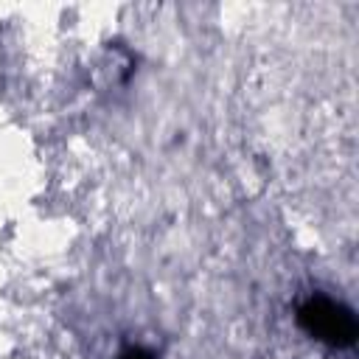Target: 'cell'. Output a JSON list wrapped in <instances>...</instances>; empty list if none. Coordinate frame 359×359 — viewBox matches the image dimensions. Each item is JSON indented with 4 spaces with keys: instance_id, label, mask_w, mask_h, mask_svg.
Instances as JSON below:
<instances>
[{
    "instance_id": "6da1fadb",
    "label": "cell",
    "mask_w": 359,
    "mask_h": 359,
    "mask_svg": "<svg viewBox=\"0 0 359 359\" xmlns=\"http://www.w3.org/2000/svg\"><path fill=\"white\" fill-rule=\"evenodd\" d=\"M297 323L311 339H320L331 348H348L356 339V320H353L351 309H345L342 303H334L328 297L306 300L297 311Z\"/></svg>"
},
{
    "instance_id": "7a4b0ae2",
    "label": "cell",
    "mask_w": 359,
    "mask_h": 359,
    "mask_svg": "<svg viewBox=\"0 0 359 359\" xmlns=\"http://www.w3.org/2000/svg\"><path fill=\"white\" fill-rule=\"evenodd\" d=\"M118 359H154L149 351H143V348H129V351H123Z\"/></svg>"
}]
</instances>
